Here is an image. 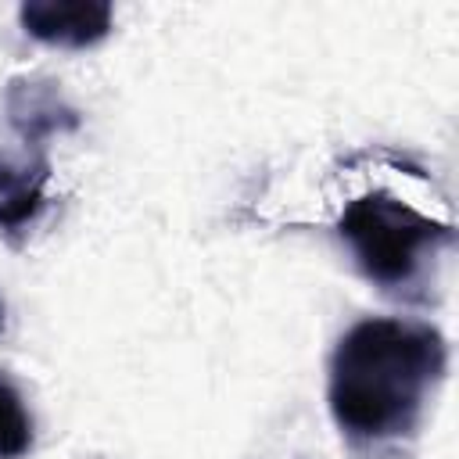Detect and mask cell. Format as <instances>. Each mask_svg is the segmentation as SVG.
<instances>
[{"instance_id":"6da1fadb","label":"cell","mask_w":459,"mask_h":459,"mask_svg":"<svg viewBox=\"0 0 459 459\" xmlns=\"http://www.w3.org/2000/svg\"><path fill=\"white\" fill-rule=\"evenodd\" d=\"M445 362V337L430 323L398 316L359 319L330 355L326 402L337 430L366 448L416 434Z\"/></svg>"},{"instance_id":"7a4b0ae2","label":"cell","mask_w":459,"mask_h":459,"mask_svg":"<svg viewBox=\"0 0 459 459\" xmlns=\"http://www.w3.org/2000/svg\"><path fill=\"white\" fill-rule=\"evenodd\" d=\"M337 230L348 240L366 280L387 290L409 287L423 273V265L448 244L445 222L430 219L427 212L387 190L355 197L341 212Z\"/></svg>"},{"instance_id":"3957f363","label":"cell","mask_w":459,"mask_h":459,"mask_svg":"<svg viewBox=\"0 0 459 459\" xmlns=\"http://www.w3.org/2000/svg\"><path fill=\"white\" fill-rule=\"evenodd\" d=\"M18 22L47 47L86 50L111 32L115 11L100 0H32L18 7Z\"/></svg>"},{"instance_id":"277c9868","label":"cell","mask_w":459,"mask_h":459,"mask_svg":"<svg viewBox=\"0 0 459 459\" xmlns=\"http://www.w3.org/2000/svg\"><path fill=\"white\" fill-rule=\"evenodd\" d=\"M7 118L18 129V136L25 143H32V151L39 154L43 140L72 133L79 126L75 108L61 97V90L47 79H14L7 86Z\"/></svg>"},{"instance_id":"5b68a950","label":"cell","mask_w":459,"mask_h":459,"mask_svg":"<svg viewBox=\"0 0 459 459\" xmlns=\"http://www.w3.org/2000/svg\"><path fill=\"white\" fill-rule=\"evenodd\" d=\"M50 161L32 154L25 161H0V230L25 233L47 208Z\"/></svg>"},{"instance_id":"8992f818","label":"cell","mask_w":459,"mask_h":459,"mask_svg":"<svg viewBox=\"0 0 459 459\" xmlns=\"http://www.w3.org/2000/svg\"><path fill=\"white\" fill-rule=\"evenodd\" d=\"M32 448V416L22 391L0 373V459H22Z\"/></svg>"},{"instance_id":"52a82bcc","label":"cell","mask_w":459,"mask_h":459,"mask_svg":"<svg viewBox=\"0 0 459 459\" xmlns=\"http://www.w3.org/2000/svg\"><path fill=\"white\" fill-rule=\"evenodd\" d=\"M0 330H4V301H0Z\"/></svg>"}]
</instances>
